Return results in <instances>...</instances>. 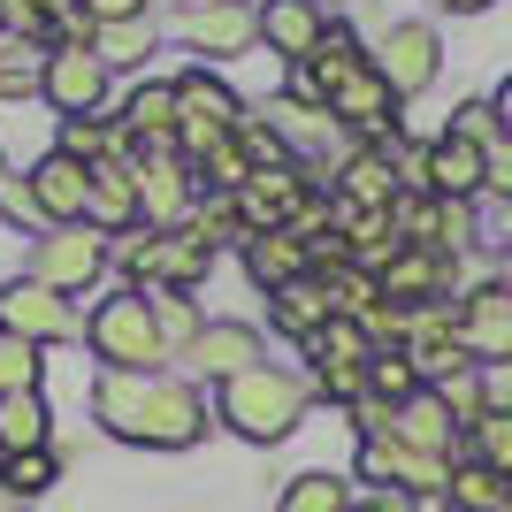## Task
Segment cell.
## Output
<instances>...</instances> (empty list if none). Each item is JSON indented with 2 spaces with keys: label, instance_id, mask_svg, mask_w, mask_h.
Returning a JSON list of instances; mask_svg holds the SVG:
<instances>
[{
  "label": "cell",
  "instance_id": "277c9868",
  "mask_svg": "<svg viewBox=\"0 0 512 512\" xmlns=\"http://www.w3.org/2000/svg\"><path fill=\"white\" fill-rule=\"evenodd\" d=\"M214 245L184 222V230H130L123 237V268H130V291H192L207 276Z\"/></svg>",
  "mask_w": 512,
  "mask_h": 512
},
{
  "label": "cell",
  "instance_id": "c3c4849f",
  "mask_svg": "<svg viewBox=\"0 0 512 512\" xmlns=\"http://www.w3.org/2000/svg\"><path fill=\"white\" fill-rule=\"evenodd\" d=\"M0 31H8V0H0Z\"/></svg>",
  "mask_w": 512,
  "mask_h": 512
},
{
  "label": "cell",
  "instance_id": "2e32d148",
  "mask_svg": "<svg viewBox=\"0 0 512 512\" xmlns=\"http://www.w3.org/2000/svg\"><path fill=\"white\" fill-rule=\"evenodd\" d=\"M31 199H39L46 230H62V222H85L92 169H85V161H69L62 146H54V153H39V169H31Z\"/></svg>",
  "mask_w": 512,
  "mask_h": 512
},
{
  "label": "cell",
  "instance_id": "f907efd6",
  "mask_svg": "<svg viewBox=\"0 0 512 512\" xmlns=\"http://www.w3.org/2000/svg\"><path fill=\"white\" fill-rule=\"evenodd\" d=\"M428 512H451V505H428Z\"/></svg>",
  "mask_w": 512,
  "mask_h": 512
},
{
  "label": "cell",
  "instance_id": "52a82bcc",
  "mask_svg": "<svg viewBox=\"0 0 512 512\" xmlns=\"http://www.w3.org/2000/svg\"><path fill=\"white\" fill-rule=\"evenodd\" d=\"M107 268V237L92 230V222H62V230H39L31 237V276L46 283V291H92Z\"/></svg>",
  "mask_w": 512,
  "mask_h": 512
},
{
  "label": "cell",
  "instance_id": "b9f144b4",
  "mask_svg": "<svg viewBox=\"0 0 512 512\" xmlns=\"http://www.w3.org/2000/svg\"><path fill=\"white\" fill-rule=\"evenodd\" d=\"M31 8H39V16H46V23H54V31H62V23H69V16H85V0H31Z\"/></svg>",
  "mask_w": 512,
  "mask_h": 512
},
{
  "label": "cell",
  "instance_id": "1f68e13d",
  "mask_svg": "<svg viewBox=\"0 0 512 512\" xmlns=\"http://www.w3.org/2000/svg\"><path fill=\"white\" fill-rule=\"evenodd\" d=\"M92 54H100L107 69H138L153 54V16H138V23H100L92 31Z\"/></svg>",
  "mask_w": 512,
  "mask_h": 512
},
{
  "label": "cell",
  "instance_id": "5b68a950",
  "mask_svg": "<svg viewBox=\"0 0 512 512\" xmlns=\"http://www.w3.org/2000/svg\"><path fill=\"white\" fill-rule=\"evenodd\" d=\"M237 123H245V100L222 77H207V69L176 77V153L184 161H207L222 138H237Z\"/></svg>",
  "mask_w": 512,
  "mask_h": 512
},
{
  "label": "cell",
  "instance_id": "3957f363",
  "mask_svg": "<svg viewBox=\"0 0 512 512\" xmlns=\"http://www.w3.org/2000/svg\"><path fill=\"white\" fill-rule=\"evenodd\" d=\"M85 344H92V360L115 367V375H161V360H169L146 291H107L85 321Z\"/></svg>",
  "mask_w": 512,
  "mask_h": 512
},
{
  "label": "cell",
  "instance_id": "d4e9b609",
  "mask_svg": "<svg viewBox=\"0 0 512 512\" xmlns=\"http://www.w3.org/2000/svg\"><path fill=\"white\" fill-rule=\"evenodd\" d=\"M46 39H23V31H0V100H31L46 92Z\"/></svg>",
  "mask_w": 512,
  "mask_h": 512
},
{
  "label": "cell",
  "instance_id": "5bb4252c",
  "mask_svg": "<svg viewBox=\"0 0 512 512\" xmlns=\"http://www.w3.org/2000/svg\"><path fill=\"white\" fill-rule=\"evenodd\" d=\"M459 337H467L474 367H505L512 360V291H497V283L467 291L459 299Z\"/></svg>",
  "mask_w": 512,
  "mask_h": 512
},
{
  "label": "cell",
  "instance_id": "d590c367",
  "mask_svg": "<svg viewBox=\"0 0 512 512\" xmlns=\"http://www.w3.org/2000/svg\"><path fill=\"white\" fill-rule=\"evenodd\" d=\"M444 138H459V146H482V153H490L505 130H497V107H490V100H459V107H451V130H444Z\"/></svg>",
  "mask_w": 512,
  "mask_h": 512
},
{
  "label": "cell",
  "instance_id": "7c38bea8",
  "mask_svg": "<svg viewBox=\"0 0 512 512\" xmlns=\"http://www.w3.org/2000/svg\"><path fill=\"white\" fill-rule=\"evenodd\" d=\"M390 306H428V299H451V253L436 245H398V253L375 268Z\"/></svg>",
  "mask_w": 512,
  "mask_h": 512
},
{
  "label": "cell",
  "instance_id": "d6986e66",
  "mask_svg": "<svg viewBox=\"0 0 512 512\" xmlns=\"http://www.w3.org/2000/svg\"><path fill=\"white\" fill-rule=\"evenodd\" d=\"M245 276L260 291H283V283L314 276V253H306L299 230H260V237H245Z\"/></svg>",
  "mask_w": 512,
  "mask_h": 512
},
{
  "label": "cell",
  "instance_id": "8d00e7d4",
  "mask_svg": "<svg viewBox=\"0 0 512 512\" xmlns=\"http://www.w3.org/2000/svg\"><path fill=\"white\" fill-rule=\"evenodd\" d=\"M0 222H16V230H31V237L46 230L39 199H31V176H8V169H0Z\"/></svg>",
  "mask_w": 512,
  "mask_h": 512
},
{
  "label": "cell",
  "instance_id": "4316f807",
  "mask_svg": "<svg viewBox=\"0 0 512 512\" xmlns=\"http://www.w3.org/2000/svg\"><path fill=\"white\" fill-rule=\"evenodd\" d=\"M505 497H512L505 474H490L482 459H451V490H444L451 512H490V505H505Z\"/></svg>",
  "mask_w": 512,
  "mask_h": 512
},
{
  "label": "cell",
  "instance_id": "83f0119b",
  "mask_svg": "<svg viewBox=\"0 0 512 512\" xmlns=\"http://www.w3.org/2000/svg\"><path fill=\"white\" fill-rule=\"evenodd\" d=\"M344 505H352V490H344V474H329V467L291 474L283 497H276V512H344Z\"/></svg>",
  "mask_w": 512,
  "mask_h": 512
},
{
  "label": "cell",
  "instance_id": "30bf717a",
  "mask_svg": "<svg viewBox=\"0 0 512 512\" xmlns=\"http://www.w3.org/2000/svg\"><path fill=\"white\" fill-rule=\"evenodd\" d=\"M367 62H375V77H383L398 100H413V92L436 85V69H444V39H436L428 23H390Z\"/></svg>",
  "mask_w": 512,
  "mask_h": 512
},
{
  "label": "cell",
  "instance_id": "cb8c5ba5",
  "mask_svg": "<svg viewBox=\"0 0 512 512\" xmlns=\"http://www.w3.org/2000/svg\"><path fill=\"white\" fill-rule=\"evenodd\" d=\"M115 123L130 130V146H138V153H146V146H176V85H138Z\"/></svg>",
  "mask_w": 512,
  "mask_h": 512
},
{
  "label": "cell",
  "instance_id": "603a6c76",
  "mask_svg": "<svg viewBox=\"0 0 512 512\" xmlns=\"http://www.w3.org/2000/svg\"><path fill=\"white\" fill-rule=\"evenodd\" d=\"M268 321H276L283 337H299V344H314L321 329H329V291H321L314 276H299V283H283V291H268Z\"/></svg>",
  "mask_w": 512,
  "mask_h": 512
},
{
  "label": "cell",
  "instance_id": "7402d4cb",
  "mask_svg": "<svg viewBox=\"0 0 512 512\" xmlns=\"http://www.w3.org/2000/svg\"><path fill=\"white\" fill-rule=\"evenodd\" d=\"M482 176H490L482 146H459V138L428 146V199H482Z\"/></svg>",
  "mask_w": 512,
  "mask_h": 512
},
{
  "label": "cell",
  "instance_id": "8fae6325",
  "mask_svg": "<svg viewBox=\"0 0 512 512\" xmlns=\"http://www.w3.org/2000/svg\"><path fill=\"white\" fill-rule=\"evenodd\" d=\"M329 115H337L352 138H367V146H383L390 138V123H398V92L375 77V62H360L352 77H344L337 92H329Z\"/></svg>",
  "mask_w": 512,
  "mask_h": 512
},
{
  "label": "cell",
  "instance_id": "e575fe53",
  "mask_svg": "<svg viewBox=\"0 0 512 512\" xmlns=\"http://www.w3.org/2000/svg\"><path fill=\"white\" fill-rule=\"evenodd\" d=\"M39 352H46V344L8 337V329H0V398H16V390H39V375H46Z\"/></svg>",
  "mask_w": 512,
  "mask_h": 512
},
{
  "label": "cell",
  "instance_id": "9a60e30c",
  "mask_svg": "<svg viewBox=\"0 0 512 512\" xmlns=\"http://www.w3.org/2000/svg\"><path fill=\"white\" fill-rule=\"evenodd\" d=\"M184 367H199L207 383H230V375H245V367H260V329H245V321H207L184 352H176Z\"/></svg>",
  "mask_w": 512,
  "mask_h": 512
},
{
  "label": "cell",
  "instance_id": "7a4b0ae2",
  "mask_svg": "<svg viewBox=\"0 0 512 512\" xmlns=\"http://www.w3.org/2000/svg\"><path fill=\"white\" fill-rule=\"evenodd\" d=\"M306 406H314V383H299L291 367H268V360L230 375V383H214V413H222L245 444H283V436L306 421Z\"/></svg>",
  "mask_w": 512,
  "mask_h": 512
},
{
  "label": "cell",
  "instance_id": "f1b7e54d",
  "mask_svg": "<svg viewBox=\"0 0 512 512\" xmlns=\"http://www.w3.org/2000/svg\"><path fill=\"white\" fill-rule=\"evenodd\" d=\"M390 490H406V497H444V490H451V459L390 444Z\"/></svg>",
  "mask_w": 512,
  "mask_h": 512
},
{
  "label": "cell",
  "instance_id": "ee69618b",
  "mask_svg": "<svg viewBox=\"0 0 512 512\" xmlns=\"http://www.w3.org/2000/svg\"><path fill=\"white\" fill-rule=\"evenodd\" d=\"M490 283H497V291H512V237L497 245V276H490Z\"/></svg>",
  "mask_w": 512,
  "mask_h": 512
},
{
  "label": "cell",
  "instance_id": "7bdbcfd3",
  "mask_svg": "<svg viewBox=\"0 0 512 512\" xmlns=\"http://www.w3.org/2000/svg\"><path fill=\"white\" fill-rule=\"evenodd\" d=\"M490 107H497V130H505V138H512V77H505V85L490 92Z\"/></svg>",
  "mask_w": 512,
  "mask_h": 512
},
{
  "label": "cell",
  "instance_id": "f546056e",
  "mask_svg": "<svg viewBox=\"0 0 512 512\" xmlns=\"http://www.w3.org/2000/svg\"><path fill=\"white\" fill-rule=\"evenodd\" d=\"M54 482H62L54 444H46V451H0V490H8V497H46Z\"/></svg>",
  "mask_w": 512,
  "mask_h": 512
},
{
  "label": "cell",
  "instance_id": "bcb514c9",
  "mask_svg": "<svg viewBox=\"0 0 512 512\" xmlns=\"http://www.w3.org/2000/svg\"><path fill=\"white\" fill-rule=\"evenodd\" d=\"M344 512H398V497H352Z\"/></svg>",
  "mask_w": 512,
  "mask_h": 512
},
{
  "label": "cell",
  "instance_id": "44dd1931",
  "mask_svg": "<svg viewBox=\"0 0 512 512\" xmlns=\"http://www.w3.org/2000/svg\"><path fill=\"white\" fill-rule=\"evenodd\" d=\"M176 31L199 46V54H245V46H260V8H245V0H230V8H207V16H176Z\"/></svg>",
  "mask_w": 512,
  "mask_h": 512
},
{
  "label": "cell",
  "instance_id": "ac0fdd59",
  "mask_svg": "<svg viewBox=\"0 0 512 512\" xmlns=\"http://www.w3.org/2000/svg\"><path fill=\"white\" fill-rule=\"evenodd\" d=\"M321 31H329L321 0H260V46H268V54H283L291 69L321 46Z\"/></svg>",
  "mask_w": 512,
  "mask_h": 512
},
{
  "label": "cell",
  "instance_id": "ab89813d",
  "mask_svg": "<svg viewBox=\"0 0 512 512\" xmlns=\"http://www.w3.org/2000/svg\"><path fill=\"white\" fill-rule=\"evenodd\" d=\"M482 192H497L512 207V138H497V146H490V176H482Z\"/></svg>",
  "mask_w": 512,
  "mask_h": 512
},
{
  "label": "cell",
  "instance_id": "4fadbf2b",
  "mask_svg": "<svg viewBox=\"0 0 512 512\" xmlns=\"http://www.w3.org/2000/svg\"><path fill=\"white\" fill-rule=\"evenodd\" d=\"M390 444H406V451H436V459H459L467 428H459V413L444 406V390H413L406 406L390 413Z\"/></svg>",
  "mask_w": 512,
  "mask_h": 512
},
{
  "label": "cell",
  "instance_id": "d6a6232c",
  "mask_svg": "<svg viewBox=\"0 0 512 512\" xmlns=\"http://www.w3.org/2000/svg\"><path fill=\"white\" fill-rule=\"evenodd\" d=\"M413 390H428V383L413 375L406 344H390V352H375V360H367V398H383V406H406Z\"/></svg>",
  "mask_w": 512,
  "mask_h": 512
},
{
  "label": "cell",
  "instance_id": "9c48e42d",
  "mask_svg": "<svg viewBox=\"0 0 512 512\" xmlns=\"http://www.w3.org/2000/svg\"><path fill=\"white\" fill-rule=\"evenodd\" d=\"M0 329H8V337H31V344H69V337H85V321L69 314V299H62V291H46L39 276L0 283Z\"/></svg>",
  "mask_w": 512,
  "mask_h": 512
},
{
  "label": "cell",
  "instance_id": "816d5d0a",
  "mask_svg": "<svg viewBox=\"0 0 512 512\" xmlns=\"http://www.w3.org/2000/svg\"><path fill=\"white\" fill-rule=\"evenodd\" d=\"M505 222H512V207H505Z\"/></svg>",
  "mask_w": 512,
  "mask_h": 512
},
{
  "label": "cell",
  "instance_id": "ffe728a7",
  "mask_svg": "<svg viewBox=\"0 0 512 512\" xmlns=\"http://www.w3.org/2000/svg\"><path fill=\"white\" fill-rule=\"evenodd\" d=\"M337 199L344 207H398V161L383 146H352L337 161Z\"/></svg>",
  "mask_w": 512,
  "mask_h": 512
},
{
  "label": "cell",
  "instance_id": "484cf974",
  "mask_svg": "<svg viewBox=\"0 0 512 512\" xmlns=\"http://www.w3.org/2000/svg\"><path fill=\"white\" fill-rule=\"evenodd\" d=\"M54 436V406H46V390H16V398H0V451H46Z\"/></svg>",
  "mask_w": 512,
  "mask_h": 512
},
{
  "label": "cell",
  "instance_id": "e0dca14e",
  "mask_svg": "<svg viewBox=\"0 0 512 512\" xmlns=\"http://www.w3.org/2000/svg\"><path fill=\"white\" fill-rule=\"evenodd\" d=\"M85 222L100 237H130L146 214H138V169L130 161H92V199H85Z\"/></svg>",
  "mask_w": 512,
  "mask_h": 512
},
{
  "label": "cell",
  "instance_id": "74e56055",
  "mask_svg": "<svg viewBox=\"0 0 512 512\" xmlns=\"http://www.w3.org/2000/svg\"><path fill=\"white\" fill-rule=\"evenodd\" d=\"M474 245V199H436V253Z\"/></svg>",
  "mask_w": 512,
  "mask_h": 512
},
{
  "label": "cell",
  "instance_id": "836d02e7",
  "mask_svg": "<svg viewBox=\"0 0 512 512\" xmlns=\"http://www.w3.org/2000/svg\"><path fill=\"white\" fill-rule=\"evenodd\" d=\"M146 299H153V329H161V344H169V360H176V352H184L207 321H199L192 291H146Z\"/></svg>",
  "mask_w": 512,
  "mask_h": 512
},
{
  "label": "cell",
  "instance_id": "ba28073f",
  "mask_svg": "<svg viewBox=\"0 0 512 512\" xmlns=\"http://www.w3.org/2000/svg\"><path fill=\"white\" fill-rule=\"evenodd\" d=\"M107 77L115 69L92 54V39H54V54H46V107L54 115H100V100H107Z\"/></svg>",
  "mask_w": 512,
  "mask_h": 512
},
{
  "label": "cell",
  "instance_id": "681fc988",
  "mask_svg": "<svg viewBox=\"0 0 512 512\" xmlns=\"http://www.w3.org/2000/svg\"><path fill=\"white\" fill-rule=\"evenodd\" d=\"M490 512H512V497H505V505H490Z\"/></svg>",
  "mask_w": 512,
  "mask_h": 512
},
{
  "label": "cell",
  "instance_id": "db71d44e",
  "mask_svg": "<svg viewBox=\"0 0 512 512\" xmlns=\"http://www.w3.org/2000/svg\"><path fill=\"white\" fill-rule=\"evenodd\" d=\"M16 512H23V505H16Z\"/></svg>",
  "mask_w": 512,
  "mask_h": 512
},
{
  "label": "cell",
  "instance_id": "4dcf8cb0",
  "mask_svg": "<svg viewBox=\"0 0 512 512\" xmlns=\"http://www.w3.org/2000/svg\"><path fill=\"white\" fill-rule=\"evenodd\" d=\"M459 459H482L490 474H505V482H512V413L482 406V421L467 428V444H459Z\"/></svg>",
  "mask_w": 512,
  "mask_h": 512
},
{
  "label": "cell",
  "instance_id": "8992f818",
  "mask_svg": "<svg viewBox=\"0 0 512 512\" xmlns=\"http://www.w3.org/2000/svg\"><path fill=\"white\" fill-rule=\"evenodd\" d=\"M130 169H138V214H146L153 230H184V222H192V207H199V169H192L176 146L130 153Z\"/></svg>",
  "mask_w": 512,
  "mask_h": 512
},
{
  "label": "cell",
  "instance_id": "60d3db41",
  "mask_svg": "<svg viewBox=\"0 0 512 512\" xmlns=\"http://www.w3.org/2000/svg\"><path fill=\"white\" fill-rule=\"evenodd\" d=\"M482 406L512 413V360H505V367H482Z\"/></svg>",
  "mask_w": 512,
  "mask_h": 512
},
{
  "label": "cell",
  "instance_id": "f5cc1de1",
  "mask_svg": "<svg viewBox=\"0 0 512 512\" xmlns=\"http://www.w3.org/2000/svg\"><path fill=\"white\" fill-rule=\"evenodd\" d=\"M321 8H329V0H321Z\"/></svg>",
  "mask_w": 512,
  "mask_h": 512
},
{
  "label": "cell",
  "instance_id": "f35d334b",
  "mask_svg": "<svg viewBox=\"0 0 512 512\" xmlns=\"http://www.w3.org/2000/svg\"><path fill=\"white\" fill-rule=\"evenodd\" d=\"M85 16H92V31L100 23H138V16H153V0H85Z\"/></svg>",
  "mask_w": 512,
  "mask_h": 512
},
{
  "label": "cell",
  "instance_id": "f6af8a7d",
  "mask_svg": "<svg viewBox=\"0 0 512 512\" xmlns=\"http://www.w3.org/2000/svg\"><path fill=\"white\" fill-rule=\"evenodd\" d=\"M444 16H482V8H497V0H436Z\"/></svg>",
  "mask_w": 512,
  "mask_h": 512
},
{
  "label": "cell",
  "instance_id": "7dc6e473",
  "mask_svg": "<svg viewBox=\"0 0 512 512\" xmlns=\"http://www.w3.org/2000/svg\"><path fill=\"white\" fill-rule=\"evenodd\" d=\"M176 16H207V8H230V0H169Z\"/></svg>",
  "mask_w": 512,
  "mask_h": 512
},
{
  "label": "cell",
  "instance_id": "6da1fadb",
  "mask_svg": "<svg viewBox=\"0 0 512 512\" xmlns=\"http://www.w3.org/2000/svg\"><path fill=\"white\" fill-rule=\"evenodd\" d=\"M92 421L123 444H146V451H184L207 436V398H199L184 375H115L100 367L92 383Z\"/></svg>",
  "mask_w": 512,
  "mask_h": 512
}]
</instances>
